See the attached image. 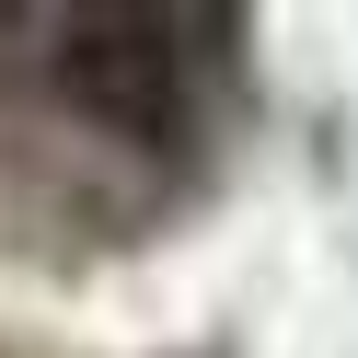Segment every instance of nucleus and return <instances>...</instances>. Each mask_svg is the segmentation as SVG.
Here are the masks:
<instances>
[{"label":"nucleus","mask_w":358,"mask_h":358,"mask_svg":"<svg viewBox=\"0 0 358 358\" xmlns=\"http://www.w3.org/2000/svg\"><path fill=\"white\" fill-rule=\"evenodd\" d=\"M196 24H173V12H35L58 104H81L116 139H173V116H185V58L173 47Z\"/></svg>","instance_id":"nucleus-1"}]
</instances>
